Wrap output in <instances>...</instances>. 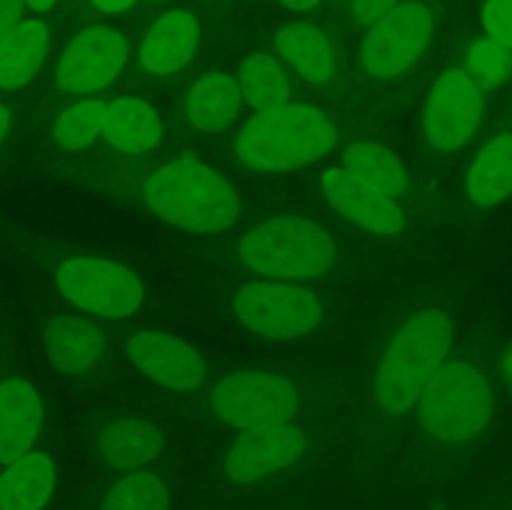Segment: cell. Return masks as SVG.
Masks as SVG:
<instances>
[{
	"mask_svg": "<svg viewBox=\"0 0 512 510\" xmlns=\"http://www.w3.org/2000/svg\"><path fill=\"white\" fill-rule=\"evenodd\" d=\"M483 25L488 38L512 48V0H488L483 8Z\"/></svg>",
	"mask_w": 512,
	"mask_h": 510,
	"instance_id": "f546056e",
	"label": "cell"
},
{
	"mask_svg": "<svg viewBox=\"0 0 512 510\" xmlns=\"http://www.w3.org/2000/svg\"><path fill=\"white\" fill-rule=\"evenodd\" d=\"M25 0H0V48L5 40L13 35V30L20 25V15H23Z\"/></svg>",
	"mask_w": 512,
	"mask_h": 510,
	"instance_id": "1f68e13d",
	"label": "cell"
},
{
	"mask_svg": "<svg viewBox=\"0 0 512 510\" xmlns=\"http://www.w3.org/2000/svg\"><path fill=\"white\" fill-rule=\"evenodd\" d=\"M305 448L303 430L288 423L245 430L230 448L225 470L235 483H255L265 475L283 470L300 458Z\"/></svg>",
	"mask_w": 512,
	"mask_h": 510,
	"instance_id": "7c38bea8",
	"label": "cell"
},
{
	"mask_svg": "<svg viewBox=\"0 0 512 510\" xmlns=\"http://www.w3.org/2000/svg\"><path fill=\"white\" fill-rule=\"evenodd\" d=\"M105 115H108V103L100 98H85L78 103L68 105L58 115L53 125V135L58 145L65 150H83L103 133Z\"/></svg>",
	"mask_w": 512,
	"mask_h": 510,
	"instance_id": "4316f807",
	"label": "cell"
},
{
	"mask_svg": "<svg viewBox=\"0 0 512 510\" xmlns=\"http://www.w3.org/2000/svg\"><path fill=\"white\" fill-rule=\"evenodd\" d=\"M323 190L330 203L343 213L345 218L355 220L363 228L378 235H393L405 228V215L388 195L378 193L365 185L348 170L330 168L323 173Z\"/></svg>",
	"mask_w": 512,
	"mask_h": 510,
	"instance_id": "5bb4252c",
	"label": "cell"
},
{
	"mask_svg": "<svg viewBox=\"0 0 512 510\" xmlns=\"http://www.w3.org/2000/svg\"><path fill=\"white\" fill-rule=\"evenodd\" d=\"M200 40L198 18L188 10L160 15L140 48V65L153 75H173L193 58Z\"/></svg>",
	"mask_w": 512,
	"mask_h": 510,
	"instance_id": "9a60e30c",
	"label": "cell"
},
{
	"mask_svg": "<svg viewBox=\"0 0 512 510\" xmlns=\"http://www.w3.org/2000/svg\"><path fill=\"white\" fill-rule=\"evenodd\" d=\"M468 195L475 205H495L512 195V135H498L480 150L468 173Z\"/></svg>",
	"mask_w": 512,
	"mask_h": 510,
	"instance_id": "cb8c5ba5",
	"label": "cell"
},
{
	"mask_svg": "<svg viewBox=\"0 0 512 510\" xmlns=\"http://www.w3.org/2000/svg\"><path fill=\"white\" fill-rule=\"evenodd\" d=\"M240 93L253 110L280 108L290 98V78L283 65L268 53H255L240 65Z\"/></svg>",
	"mask_w": 512,
	"mask_h": 510,
	"instance_id": "484cf974",
	"label": "cell"
},
{
	"mask_svg": "<svg viewBox=\"0 0 512 510\" xmlns=\"http://www.w3.org/2000/svg\"><path fill=\"white\" fill-rule=\"evenodd\" d=\"M338 140L318 108L285 103L253 115L238 135V158L253 170H293L323 158Z\"/></svg>",
	"mask_w": 512,
	"mask_h": 510,
	"instance_id": "7a4b0ae2",
	"label": "cell"
},
{
	"mask_svg": "<svg viewBox=\"0 0 512 510\" xmlns=\"http://www.w3.org/2000/svg\"><path fill=\"white\" fill-rule=\"evenodd\" d=\"M468 75L483 90L503 85L512 75V48L493 38L478 40L468 53Z\"/></svg>",
	"mask_w": 512,
	"mask_h": 510,
	"instance_id": "f1b7e54d",
	"label": "cell"
},
{
	"mask_svg": "<svg viewBox=\"0 0 512 510\" xmlns=\"http://www.w3.org/2000/svg\"><path fill=\"white\" fill-rule=\"evenodd\" d=\"M105 340L95 325L80 318H55L45 328V350L55 370L80 375L103 355Z\"/></svg>",
	"mask_w": 512,
	"mask_h": 510,
	"instance_id": "e0dca14e",
	"label": "cell"
},
{
	"mask_svg": "<svg viewBox=\"0 0 512 510\" xmlns=\"http://www.w3.org/2000/svg\"><path fill=\"white\" fill-rule=\"evenodd\" d=\"M48 55V25L23 20L0 48V88L15 90L28 83Z\"/></svg>",
	"mask_w": 512,
	"mask_h": 510,
	"instance_id": "7402d4cb",
	"label": "cell"
},
{
	"mask_svg": "<svg viewBox=\"0 0 512 510\" xmlns=\"http://www.w3.org/2000/svg\"><path fill=\"white\" fill-rule=\"evenodd\" d=\"M353 18L358 20L360 25H368L373 28L378 20H383L385 15L393 13L398 8V0H353Z\"/></svg>",
	"mask_w": 512,
	"mask_h": 510,
	"instance_id": "4dcf8cb0",
	"label": "cell"
},
{
	"mask_svg": "<svg viewBox=\"0 0 512 510\" xmlns=\"http://www.w3.org/2000/svg\"><path fill=\"white\" fill-rule=\"evenodd\" d=\"M275 50L280 58L298 70L310 83H325L335 70L333 48L320 28L310 23H290L275 35Z\"/></svg>",
	"mask_w": 512,
	"mask_h": 510,
	"instance_id": "ffe728a7",
	"label": "cell"
},
{
	"mask_svg": "<svg viewBox=\"0 0 512 510\" xmlns=\"http://www.w3.org/2000/svg\"><path fill=\"white\" fill-rule=\"evenodd\" d=\"M278 3H283L290 10H313L320 0H278Z\"/></svg>",
	"mask_w": 512,
	"mask_h": 510,
	"instance_id": "836d02e7",
	"label": "cell"
},
{
	"mask_svg": "<svg viewBox=\"0 0 512 510\" xmlns=\"http://www.w3.org/2000/svg\"><path fill=\"white\" fill-rule=\"evenodd\" d=\"M55 280L70 303L103 318H125L143 303V285L138 275L103 258L65 260Z\"/></svg>",
	"mask_w": 512,
	"mask_h": 510,
	"instance_id": "52a82bcc",
	"label": "cell"
},
{
	"mask_svg": "<svg viewBox=\"0 0 512 510\" xmlns=\"http://www.w3.org/2000/svg\"><path fill=\"white\" fill-rule=\"evenodd\" d=\"M98 450L113 468H138L163 450V433L145 420H118L100 433Z\"/></svg>",
	"mask_w": 512,
	"mask_h": 510,
	"instance_id": "603a6c76",
	"label": "cell"
},
{
	"mask_svg": "<svg viewBox=\"0 0 512 510\" xmlns=\"http://www.w3.org/2000/svg\"><path fill=\"white\" fill-rule=\"evenodd\" d=\"M343 165L350 175L363 180L378 193L395 198L408 188V175L398 155L378 143H355L343 153Z\"/></svg>",
	"mask_w": 512,
	"mask_h": 510,
	"instance_id": "d4e9b609",
	"label": "cell"
},
{
	"mask_svg": "<svg viewBox=\"0 0 512 510\" xmlns=\"http://www.w3.org/2000/svg\"><path fill=\"white\" fill-rule=\"evenodd\" d=\"M433 35V15L418 0L398 8L368 30L363 40V65L375 78H395L423 55Z\"/></svg>",
	"mask_w": 512,
	"mask_h": 510,
	"instance_id": "9c48e42d",
	"label": "cell"
},
{
	"mask_svg": "<svg viewBox=\"0 0 512 510\" xmlns=\"http://www.w3.org/2000/svg\"><path fill=\"white\" fill-rule=\"evenodd\" d=\"M128 355L138 370L170 390H193L205 380V360L175 335L138 333L130 338Z\"/></svg>",
	"mask_w": 512,
	"mask_h": 510,
	"instance_id": "4fadbf2b",
	"label": "cell"
},
{
	"mask_svg": "<svg viewBox=\"0 0 512 510\" xmlns=\"http://www.w3.org/2000/svg\"><path fill=\"white\" fill-rule=\"evenodd\" d=\"M453 343L445 313H418L398 330L375 380V395L385 413L405 415L443 365Z\"/></svg>",
	"mask_w": 512,
	"mask_h": 510,
	"instance_id": "3957f363",
	"label": "cell"
},
{
	"mask_svg": "<svg viewBox=\"0 0 512 510\" xmlns=\"http://www.w3.org/2000/svg\"><path fill=\"white\" fill-rule=\"evenodd\" d=\"M170 490L158 475L135 473L118 480L105 498L103 510H168Z\"/></svg>",
	"mask_w": 512,
	"mask_h": 510,
	"instance_id": "83f0119b",
	"label": "cell"
},
{
	"mask_svg": "<svg viewBox=\"0 0 512 510\" xmlns=\"http://www.w3.org/2000/svg\"><path fill=\"white\" fill-rule=\"evenodd\" d=\"M145 198L155 215L195 233H220L240 213L233 185L193 158L173 160L155 170L145 183Z\"/></svg>",
	"mask_w": 512,
	"mask_h": 510,
	"instance_id": "6da1fadb",
	"label": "cell"
},
{
	"mask_svg": "<svg viewBox=\"0 0 512 510\" xmlns=\"http://www.w3.org/2000/svg\"><path fill=\"white\" fill-rule=\"evenodd\" d=\"M8 128H10V113L5 105H0V140H3V135L8 133Z\"/></svg>",
	"mask_w": 512,
	"mask_h": 510,
	"instance_id": "8d00e7d4",
	"label": "cell"
},
{
	"mask_svg": "<svg viewBox=\"0 0 512 510\" xmlns=\"http://www.w3.org/2000/svg\"><path fill=\"white\" fill-rule=\"evenodd\" d=\"M240 323L265 338H298L318 328L323 305L310 290L288 283H250L235 295Z\"/></svg>",
	"mask_w": 512,
	"mask_h": 510,
	"instance_id": "ba28073f",
	"label": "cell"
},
{
	"mask_svg": "<svg viewBox=\"0 0 512 510\" xmlns=\"http://www.w3.org/2000/svg\"><path fill=\"white\" fill-rule=\"evenodd\" d=\"M503 375H505V383H508L510 390H512V345H510L508 355H505V360H503Z\"/></svg>",
	"mask_w": 512,
	"mask_h": 510,
	"instance_id": "e575fe53",
	"label": "cell"
},
{
	"mask_svg": "<svg viewBox=\"0 0 512 510\" xmlns=\"http://www.w3.org/2000/svg\"><path fill=\"white\" fill-rule=\"evenodd\" d=\"M483 115V95L468 73L453 68L440 75L425 110V133L438 150H458L473 138Z\"/></svg>",
	"mask_w": 512,
	"mask_h": 510,
	"instance_id": "30bf717a",
	"label": "cell"
},
{
	"mask_svg": "<svg viewBox=\"0 0 512 510\" xmlns=\"http://www.w3.org/2000/svg\"><path fill=\"white\" fill-rule=\"evenodd\" d=\"M128 60V40L113 28L93 25L68 43L58 63V85L68 93L85 95L113 83Z\"/></svg>",
	"mask_w": 512,
	"mask_h": 510,
	"instance_id": "8fae6325",
	"label": "cell"
},
{
	"mask_svg": "<svg viewBox=\"0 0 512 510\" xmlns=\"http://www.w3.org/2000/svg\"><path fill=\"white\" fill-rule=\"evenodd\" d=\"M25 3H28V8L38 10V13H45V10L53 8L55 0H25Z\"/></svg>",
	"mask_w": 512,
	"mask_h": 510,
	"instance_id": "d590c367",
	"label": "cell"
},
{
	"mask_svg": "<svg viewBox=\"0 0 512 510\" xmlns=\"http://www.w3.org/2000/svg\"><path fill=\"white\" fill-rule=\"evenodd\" d=\"M425 430L438 440L460 443L485 430L493 413L483 373L468 363H443L418 400Z\"/></svg>",
	"mask_w": 512,
	"mask_h": 510,
	"instance_id": "5b68a950",
	"label": "cell"
},
{
	"mask_svg": "<svg viewBox=\"0 0 512 510\" xmlns=\"http://www.w3.org/2000/svg\"><path fill=\"white\" fill-rule=\"evenodd\" d=\"M95 8L105 15H118L123 10H128L130 5H135V0H93Z\"/></svg>",
	"mask_w": 512,
	"mask_h": 510,
	"instance_id": "d6a6232c",
	"label": "cell"
},
{
	"mask_svg": "<svg viewBox=\"0 0 512 510\" xmlns=\"http://www.w3.org/2000/svg\"><path fill=\"white\" fill-rule=\"evenodd\" d=\"M328 230L295 215L265 220L240 243V258L250 270L278 278H318L335 263Z\"/></svg>",
	"mask_w": 512,
	"mask_h": 510,
	"instance_id": "277c9868",
	"label": "cell"
},
{
	"mask_svg": "<svg viewBox=\"0 0 512 510\" xmlns=\"http://www.w3.org/2000/svg\"><path fill=\"white\" fill-rule=\"evenodd\" d=\"M103 135L123 153H148L163 138V123L145 100L115 98L108 103Z\"/></svg>",
	"mask_w": 512,
	"mask_h": 510,
	"instance_id": "d6986e66",
	"label": "cell"
},
{
	"mask_svg": "<svg viewBox=\"0 0 512 510\" xmlns=\"http://www.w3.org/2000/svg\"><path fill=\"white\" fill-rule=\"evenodd\" d=\"M240 83L228 73H208L193 85L188 95V115L205 133L225 130L240 113Z\"/></svg>",
	"mask_w": 512,
	"mask_h": 510,
	"instance_id": "44dd1931",
	"label": "cell"
},
{
	"mask_svg": "<svg viewBox=\"0 0 512 510\" xmlns=\"http://www.w3.org/2000/svg\"><path fill=\"white\" fill-rule=\"evenodd\" d=\"M298 405L293 383L270 373H233L213 390L215 415L240 430L288 423Z\"/></svg>",
	"mask_w": 512,
	"mask_h": 510,
	"instance_id": "8992f818",
	"label": "cell"
},
{
	"mask_svg": "<svg viewBox=\"0 0 512 510\" xmlns=\"http://www.w3.org/2000/svg\"><path fill=\"white\" fill-rule=\"evenodd\" d=\"M53 488V460L43 453L23 455L0 475V510H43Z\"/></svg>",
	"mask_w": 512,
	"mask_h": 510,
	"instance_id": "ac0fdd59",
	"label": "cell"
},
{
	"mask_svg": "<svg viewBox=\"0 0 512 510\" xmlns=\"http://www.w3.org/2000/svg\"><path fill=\"white\" fill-rule=\"evenodd\" d=\"M40 398L20 378L0 383V463L10 465L28 455L40 430Z\"/></svg>",
	"mask_w": 512,
	"mask_h": 510,
	"instance_id": "2e32d148",
	"label": "cell"
}]
</instances>
